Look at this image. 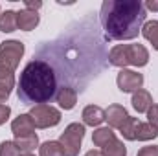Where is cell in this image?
Segmentation results:
<instances>
[{
    "instance_id": "26",
    "label": "cell",
    "mask_w": 158,
    "mask_h": 156,
    "mask_svg": "<svg viewBox=\"0 0 158 156\" xmlns=\"http://www.w3.org/2000/svg\"><path fill=\"white\" fill-rule=\"evenodd\" d=\"M138 156H158V145H147L138 151Z\"/></svg>"
},
{
    "instance_id": "23",
    "label": "cell",
    "mask_w": 158,
    "mask_h": 156,
    "mask_svg": "<svg viewBox=\"0 0 158 156\" xmlns=\"http://www.w3.org/2000/svg\"><path fill=\"white\" fill-rule=\"evenodd\" d=\"M0 156H20V149L15 142H2L0 143Z\"/></svg>"
},
{
    "instance_id": "25",
    "label": "cell",
    "mask_w": 158,
    "mask_h": 156,
    "mask_svg": "<svg viewBox=\"0 0 158 156\" xmlns=\"http://www.w3.org/2000/svg\"><path fill=\"white\" fill-rule=\"evenodd\" d=\"M147 123H151V125H155L158 129V105H151V109L147 110Z\"/></svg>"
},
{
    "instance_id": "20",
    "label": "cell",
    "mask_w": 158,
    "mask_h": 156,
    "mask_svg": "<svg viewBox=\"0 0 158 156\" xmlns=\"http://www.w3.org/2000/svg\"><path fill=\"white\" fill-rule=\"evenodd\" d=\"M142 33H143L145 39L153 44V48L158 50V20H149V22H145L143 28H142Z\"/></svg>"
},
{
    "instance_id": "3",
    "label": "cell",
    "mask_w": 158,
    "mask_h": 156,
    "mask_svg": "<svg viewBox=\"0 0 158 156\" xmlns=\"http://www.w3.org/2000/svg\"><path fill=\"white\" fill-rule=\"evenodd\" d=\"M83 138H85V125L70 123L59 138V143L63 147L64 156H77L81 143H83Z\"/></svg>"
},
{
    "instance_id": "28",
    "label": "cell",
    "mask_w": 158,
    "mask_h": 156,
    "mask_svg": "<svg viewBox=\"0 0 158 156\" xmlns=\"http://www.w3.org/2000/svg\"><path fill=\"white\" fill-rule=\"evenodd\" d=\"M9 114H11V109L7 105H0V125H4L9 119Z\"/></svg>"
},
{
    "instance_id": "17",
    "label": "cell",
    "mask_w": 158,
    "mask_h": 156,
    "mask_svg": "<svg viewBox=\"0 0 158 156\" xmlns=\"http://www.w3.org/2000/svg\"><path fill=\"white\" fill-rule=\"evenodd\" d=\"M158 136V129L151 123H138L136 127V140L140 142H147V140H155Z\"/></svg>"
},
{
    "instance_id": "29",
    "label": "cell",
    "mask_w": 158,
    "mask_h": 156,
    "mask_svg": "<svg viewBox=\"0 0 158 156\" xmlns=\"http://www.w3.org/2000/svg\"><path fill=\"white\" fill-rule=\"evenodd\" d=\"M24 6H26V9H30V11H35V9H39V7H42V2H33V0H26L24 2Z\"/></svg>"
},
{
    "instance_id": "31",
    "label": "cell",
    "mask_w": 158,
    "mask_h": 156,
    "mask_svg": "<svg viewBox=\"0 0 158 156\" xmlns=\"http://www.w3.org/2000/svg\"><path fill=\"white\" fill-rule=\"evenodd\" d=\"M85 156H103V153H99V151H94V149H92V151H88Z\"/></svg>"
},
{
    "instance_id": "12",
    "label": "cell",
    "mask_w": 158,
    "mask_h": 156,
    "mask_svg": "<svg viewBox=\"0 0 158 156\" xmlns=\"http://www.w3.org/2000/svg\"><path fill=\"white\" fill-rule=\"evenodd\" d=\"M83 121L85 125H90V127H98L105 121V110L98 105H88L85 107L83 110Z\"/></svg>"
},
{
    "instance_id": "11",
    "label": "cell",
    "mask_w": 158,
    "mask_h": 156,
    "mask_svg": "<svg viewBox=\"0 0 158 156\" xmlns=\"http://www.w3.org/2000/svg\"><path fill=\"white\" fill-rule=\"evenodd\" d=\"M39 24V15L37 11H30V9H22L17 13V28L22 31H31L35 30V26Z\"/></svg>"
},
{
    "instance_id": "15",
    "label": "cell",
    "mask_w": 158,
    "mask_h": 156,
    "mask_svg": "<svg viewBox=\"0 0 158 156\" xmlns=\"http://www.w3.org/2000/svg\"><path fill=\"white\" fill-rule=\"evenodd\" d=\"M112 140H116V134L112 132L110 127H99V129L92 134V142H94L96 147H105V145H107L109 142H112Z\"/></svg>"
},
{
    "instance_id": "2",
    "label": "cell",
    "mask_w": 158,
    "mask_h": 156,
    "mask_svg": "<svg viewBox=\"0 0 158 156\" xmlns=\"http://www.w3.org/2000/svg\"><path fill=\"white\" fill-rule=\"evenodd\" d=\"M59 92V79L55 70L42 59L30 61L19 79V99L24 105H46L55 99Z\"/></svg>"
},
{
    "instance_id": "14",
    "label": "cell",
    "mask_w": 158,
    "mask_h": 156,
    "mask_svg": "<svg viewBox=\"0 0 158 156\" xmlns=\"http://www.w3.org/2000/svg\"><path fill=\"white\" fill-rule=\"evenodd\" d=\"M151 105H153V97H151V94L147 90L140 88V90H136L132 94V109L136 112H147L151 109Z\"/></svg>"
},
{
    "instance_id": "32",
    "label": "cell",
    "mask_w": 158,
    "mask_h": 156,
    "mask_svg": "<svg viewBox=\"0 0 158 156\" xmlns=\"http://www.w3.org/2000/svg\"><path fill=\"white\" fill-rule=\"evenodd\" d=\"M22 156H35V154H31V153H30V154H22Z\"/></svg>"
},
{
    "instance_id": "7",
    "label": "cell",
    "mask_w": 158,
    "mask_h": 156,
    "mask_svg": "<svg viewBox=\"0 0 158 156\" xmlns=\"http://www.w3.org/2000/svg\"><path fill=\"white\" fill-rule=\"evenodd\" d=\"M11 132L15 134V138H24L30 134H35V123L30 114H20L19 117L13 119L11 123Z\"/></svg>"
},
{
    "instance_id": "24",
    "label": "cell",
    "mask_w": 158,
    "mask_h": 156,
    "mask_svg": "<svg viewBox=\"0 0 158 156\" xmlns=\"http://www.w3.org/2000/svg\"><path fill=\"white\" fill-rule=\"evenodd\" d=\"M0 83L15 84V76H13V70H11L9 66H6L4 63H0Z\"/></svg>"
},
{
    "instance_id": "4",
    "label": "cell",
    "mask_w": 158,
    "mask_h": 156,
    "mask_svg": "<svg viewBox=\"0 0 158 156\" xmlns=\"http://www.w3.org/2000/svg\"><path fill=\"white\" fill-rule=\"evenodd\" d=\"M30 116L33 119L35 127H39V129L55 127L61 121V112L52 105H35V107H31Z\"/></svg>"
},
{
    "instance_id": "13",
    "label": "cell",
    "mask_w": 158,
    "mask_h": 156,
    "mask_svg": "<svg viewBox=\"0 0 158 156\" xmlns=\"http://www.w3.org/2000/svg\"><path fill=\"white\" fill-rule=\"evenodd\" d=\"M109 63L112 66H118L121 70H125V66H129V55H127V44H118L109 51Z\"/></svg>"
},
{
    "instance_id": "27",
    "label": "cell",
    "mask_w": 158,
    "mask_h": 156,
    "mask_svg": "<svg viewBox=\"0 0 158 156\" xmlns=\"http://www.w3.org/2000/svg\"><path fill=\"white\" fill-rule=\"evenodd\" d=\"M11 88H13V84L0 83V103H4V101L9 97V94H11Z\"/></svg>"
},
{
    "instance_id": "18",
    "label": "cell",
    "mask_w": 158,
    "mask_h": 156,
    "mask_svg": "<svg viewBox=\"0 0 158 156\" xmlns=\"http://www.w3.org/2000/svg\"><path fill=\"white\" fill-rule=\"evenodd\" d=\"M15 143H17V147L20 149V153L30 154V153L35 151V147L39 145V138H37V134H30V136H24V138H17Z\"/></svg>"
},
{
    "instance_id": "30",
    "label": "cell",
    "mask_w": 158,
    "mask_h": 156,
    "mask_svg": "<svg viewBox=\"0 0 158 156\" xmlns=\"http://www.w3.org/2000/svg\"><path fill=\"white\" fill-rule=\"evenodd\" d=\"M145 9H151V11H158V0H149L145 4Z\"/></svg>"
},
{
    "instance_id": "22",
    "label": "cell",
    "mask_w": 158,
    "mask_h": 156,
    "mask_svg": "<svg viewBox=\"0 0 158 156\" xmlns=\"http://www.w3.org/2000/svg\"><path fill=\"white\" fill-rule=\"evenodd\" d=\"M39 153L40 156H64L59 142H44L39 147Z\"/></svg>"
},
{
    "instance_id": "8",
    "label": "cell",
    "mask_w": 158,
    "mask_h": 156,
    "mask_svg": "<svg viewBox=\"0 0 158 156\" xmlns=\"http://www.w3.org/2000/svg\"><path fill=\"white\" fill-rule=\"evenodd\" d=\"M127 55L132 66H145L149 63V51L142 44H127Z\"/></svg>"
},
{
    "instance_id": "1",
    "label": "cell",
    "mask_w": 158,
    "mask_h": 156,
    "mask_svg": "<svg viewBox=\"0 0 158 156\" xmlns=\"http://www.w3.org/2000/svg\"><path fill=\"white\" fill-rule=\"evenodd\" d=\"M145 17V6L140 0H105L99 13L107 37L114 40H131L138 37Z\"/></svg>"
},
{
    "instance_id": "9",
    "label": "cell",
    "mask_w": 158,
    "mask_h": 156,
    "mask_svg": "<svg viewBox=\"0 0 158 156\" xmlns=\"http://www.w3.org/2000/svg\"><path fill=\"white\" fill-rule=\"evenodd\" d=\"M55 99H57V103H59L61 109L72 110L76 107V103H77V90L72 88V86H63V88H59Z\"/></svg>"
},
{
    "instance_id": "6",
    "label": "cell",
    "mask_w": 158,
    "mask_h": 156,
    "mask_svg": "<svg viewBox=\"0 0 158 156\" xmlns=\"http://www.w3.org/2000/svg\"><path fill=\"white\" fill-rule=\"evenodd\" d=\"M116 83L121 92H136L143 84V76L138 72H132V70H119Z\"/></svg>"
},
{
    "instance_id": "5",
    "label": "cell",
    "mask_w": 158,
    "mask_h": 156,
    "mask_svg": "<svg viewBox=\"0 0 158 156\" xmlns=\"http://www.w3.org/2000/svg\"><path fill=\"white\" fill-rule=\"evenodd\" d=\"M22 55H24V44L20 40H6L0 44V63L9 66L13 72L20 64Z\"/></svg>"
},
{
    "instance_id": "10",
    "label": "cell",
    "mask_w": 158,
    "mask_h": 156,
    "mask_svg": "<svg viewBox=\"0 0 158 156\" xmlns=\"http://www.w3.org/2000/svg\"><path fill=\"white\" fill-rule=\"evenodd\" d=\"M127 117H129V114H127L125 107H121V105H110V107L105 110V121H107L110 127H114V129H119V127L125 123Z\"/></svg>"
},
{
    "instance_id": "21",
    "label": "cell",
    "mask_w": 158,
    "mask_h": 156,
    "mask_svg": "<svg viewBox=\"0 0 158 156\" xmlns=\"http://www.w3.org/2000/svg\"><path fill=\"white\" fill-rule=\"evenodd\" d=\"M103 156H127V147L116 138L103 147Z\"/></svg>"
},
{
    "instance_id": "19",
    "label": "cell",
    "mask_w": 158,
    "mask_h": 156,
    "mask_svg": "<svg viewBox=\"0 0 158 156\" xmlns=\"http://www.w3.org/2000/svg\"><path fill=\"white\" fill-rule=\"evenodd\" d=\"M138 117H132L129 116L125 119V123L119 127V132H121V136L125 138V140H131V142H134L136 140V127H138Z\"/></svg>"
},
{
    "instance_id": "16",
    "label": "cell",
    "mask_w": 158,
    "mask_h": 156,
    "mask_svg": "<svg viewBox=\"0 0 158 156\" xmlns=\"http://www.w3.org/2000/svg\"><path fill=\"white\" fill-rule=\"evenodd\" d=\"M17 30V13L7 9L4 13H0V31L4 33H11Z\"/></svg>"
}]
</instances>
